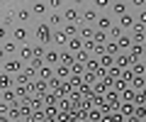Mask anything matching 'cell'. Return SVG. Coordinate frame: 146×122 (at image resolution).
Masks as SVG:
<instances>
[{
	"label": "cell",
	"instance_id": "cell-1",
	"mask_svg": "<svg viewBox=\"0 0 146 122\" xmlns=\"http://www.w3.org/2000/svg\"><path fill=\"white\" fill-rule=\"evenodd\" d=\"M34 34H36V44H44V47H46V44L54 42V29L46 25V22H39L36 29H34Z\"/></svg>",
	"mask_w": 146,
	"mask_h": 122
},
{
	"label": "cell",
	"instance_id": "cell-2",
	"mask_svg": "<svg viewBox=\"0 0 146 122\" xmlns=\"http://www.w3.org/2000/svg\"><path fill=\"white\" fill-rule=\"evenodd\" d=\"M25 71V64H22L17 56H10L7 61H3V73H7V76H17V73H22Z\"/></svg>",
	"mask_w": 146,
	"mask_h": 122
},
{
	"label": "cell",
	"instance_id": "cell-3",
	"mask_svg": "<svg viewBox=\"0 0 146 122\" xmlns=\"http://www.w3.org/2000/svg\"><path fill=\"white\" fill-rule=\"evenodd\" d=\"M10 32H12V42H17V44H27V39H29L27 25H17V27H12Z\"/></svg>",
	"mask_w": 146,
	"mask_h": 122
},
{
	"label": "cell",
	"instance_id": "cell-4",
	"mask_svg": "<svg viewBox=\"0 0 146 122\" xmlns=\"http://www.w3.org/2000/svg\"><path fill=\"white\" fill-rule=\"evenodd\" d=\"M112 27H115V22H112V17H110V12H107V15L102 12V15L98 17V22H95V29H98V32H110Z\"/></svg>",
	"mask_w": 146,
	"mask_h": 122
},
{
	"label": "cell",
	"instance_id": "cell-5",
	"mask_svg": "<svg viewBox=\"0 0 146 122\" xmlns=\"http://www.w3.org/2000/svg\"><path fill=\"white\" fill-rule=\"evenodd\" d=\"M117 25H119L124 32H131V29L136 27V15H131V12H124V15L119 17V22H117Z\"/></svg>",
	"mask_w": 146,
	"mask_h": 122
},
{
	"label": "cell",
	"instance_id": "cell-6",
	"mask_svg": "<svg viewBox=\"0 0 146 122\" xmlns=\"http://www.w3.org/2000/svg\"><path fill=\"white\" fill-rule=\"evenodd\" d=\"M115 66L117 69H131V66H134V61H131V56H129V51H122V54H117L115 56Z\"/></svg>",
	"mask_w": 146,
	"mask_h": 122
},
{
	"label": "cell",
	"instance_id": "cell-7",
	"mask_svg": "<svg viewBox=\"0 0 146 122\" xmlns=\"http://www.w3.org/2000/svg\"><path fill=\"white\" fill-rule=\"evenodd\" d=\"M17 59H20V61H22V64H29V61H32V59H34V51H32V44H22V47H20V51H17Z\"/></svg>",
	"mask_w": 146,
	"mask_h": 122
},
{
	"label": "cell",
	"instance_id": "cell-8",
	"mask_svg": "<svg viewBox=\"0 0 146 122\" xmlns=\"http://www.w3.org/2000/svg\"><path fill=\"white\" fill-rule=\"evenodd\" d=\"M58 56H61V51H56V49H46V54H44V64L51 66V69H56V66H58Z\"/></svg>",
	"mask_w": 146,
	"mask_h": 122
},
{
	"label": "cell",
	"instance_id": "cell-9",
	"mask_svg": "<svg viewBox=\"0 0 146 122\" xmlns=\"http://www.w3.org/2000/svg\"><path fill=\"white\" fill-rule=\"evenodd\" d=\"M129 56H131V61H134V64H141V61H144V56H146V49L141 47V44H134V47L129 49Z\"/></svg>",
	"mask_w": 146,
	"mask_h": 122
},
{
	"label": "cell",
	"instance_id": "cell-10",
	"mask_svg": "<svg viewBox=\"0 0 146 122\" xmlns=\"http://www.w3.org/2000/svg\"><path fill=\"white\" fill-rule=\"evenodd\" d=\"M129 34H131V39H134V44H141V47H144V42H146V27L136 25Z\"/></svg>",
	"mask_w": 146,
	"mask_h": 122
},
{
	"label": "cell",
	"instance_id": "cell-11",
	"mask_svg": "<svg viewBox=\"0 0 146 122\" xmlns=\"http://www.w3.org/2000/svg\"><path fill=\"white\" fill-rule=\"evenodd\" d=\"M46 88H49V83L46 81H42V78H36V81H32V93L34 95H46Z\"/></svg>",
	"mask_w": 146,
	"mask_h": 122
},
{
	"label": "cell",
	"instance_id": "cell-12",
	"mask_svg": "<svg viewBox=\"0 0 146 122\" xmlns=\"http://www.w3.org/2000/svg\"><path fill=\"white\" fill-rule=\"evenodd\" d=\"M58 64H63V66H68V69H73V66H76V54H71L68 49H63L61 56H58Z\"/></svg>",
	"mask_w": 146,
	"mask_h": 122
},
{
	"label": "cell",
	"instance_id": "cell-13",
	"mask_svg": "<svg viewBox=\"0 0 146 122\" xmlns=\"http://www.w3.org/2000/svg\"><path fill=\"white\" fill-rule=\"evenodd\" d=\"M0 90H15V76H7L0 71Z\"/></svg>",
	"mask_w": 146,
	"mask_h": 122
},
{
	"label": "cell",
	"instance_id": "cell-14",
	"mask_svg": "<svg viewBox=\"0 0 146 122\" xmlns=\"http://www.w3.org/2000/svg\"><path fill=\"white\" fill-rule=\"evenodd\" d=\"M61 15H63V22H66V25H76V20L80 17V12L76 10V7H66Z\"/></svg>",
	"mask_w": 146,
	"mask_h": 122
},
{
	"label": "cell",
	"instance_id": "cell-15",
	"mask_svg": "<svg viewBox=\"0 0 146 122\" xmlns=\"http://www.w3.org/2000/svg\"><path fill=\"white\" fill-rule=\"evenodd\" d=\"M117 44H119V51H129V49L134 47V39H131L129 32H124L119 39H117Z\"/></svg>",
	"mask_w": 146,
	"mask_h": 122
},
{
	"label": "cell",
	"instance_id": "cell-16",
	"mask_svg": "<svg viewBox=\"0 0 146 122\" xmlns=\"http://www.w3.org/2000/svg\"><path fill=\"white\" fill-rule=\"evenodd\" d=\"M95 32H98V29H95V27H90V25H83V27H78V37L83 39V42L93 39V37H95Z\"/></svg>",
	"mask_w": 146,
	"mask_h": 122
},
{
	"label": "cell",
	"instance_id": "cell-17",
	"mask_svg": "<svg viewBox=\"0 0 146 122\" xmlns=\"http://www.w3.org/2000/svg\"><path fill=\"white\" fill-rule=\"evenodd\" d=\"M98 61H100V69H105V71L115 69V56H110V54H102Z\"/></svg>",
	"mask_w": 146,
	"mask_h": 122
},
{
	"label": "cell",
	"instance_id": "cell-18",
	"mask_svg": "<svg viewBox=\"0 0 146 122\" xmlns=\"http://www.w3.org/2000/svg\"><path fill=\"white\" fill-rule=\"evenodd\" d=\"M68 51H71V54H78V51H83V39H80V37H73V39H68Z\"/></svg>",
	"mask_w": 146,
	"mask_h": 122
},
{
	"label": "cell",
	"instance_id": "cell-19",
	"mask_svg": "<svg viewBox=\"0 0 146 122\" xmlns=\"http://www.w3.org/2000/svg\"><path fill=\"white\" fill-rule=\"evenodd\" d=\"M54 76H56V69H51V66H44V69L36 73V78H42V81H46V83H49Z\"/></svg>",
	"mask_w": 146,
	"mask_h": 122
},
{
	"label": "cell",
	"instance_id": "cell-20",
	"mask_svg": "<svg viewBox=\"0 0 146 122\" xmlns=\"http://www.w3.org/2000/svg\"><path fill=\"white\" fill-rule=\"evenodd\" d=\"M51 44H56V47H66V44H68V34L63 32V29L54 32V42H51Z\"/></svg>",
	"mask_w": 146,
	"mask_h": 122
},
{
	"label": "cell",
	"instance_id": "cell-21",
	"mask_svg": "<svg viewBox=\"0 0 146 122\" xmlns=\"http://www.w3.org/2000/svg\"><path fill=\"white\" fill-rule=\"evenodd\" d=\"M17 22H20V25H27V22H29V17H32V10L29 7H22V10H17Z\"/></svg>",
	"mask_w": 146,
	"mask_h": 122
},
{
	"label": "cell",
	"instance_id": "cell-22",
	"mask_svg": "<svg viewBox=\"0 0 146 122\" xmlns=\"http://www.w3.org/2000/svg\"><path fill=\"white\" fill-rule=\"evenodd\" d=\"M110 10L115 12L117 17H122L124 12H129V5H127V3H112V7H110Z\"/></svg>",
	"mask_w": 146,
	"mask_h": 122
},
{
	"label": "cell",
	"instance_id": "cell-23",
	"mask_svg": "<svg viewBox=\"0 0 146 122\" xmlns=\"http://www.w3.org/2000/svg\"><path fill=\"white\" fill-rule=\"evenodd\" d=\"M85 71H90V73L98 76V73H100V61H98L95 56H90V59H88V64H85Z\"/></svg>",
	"mask_w": 146,
	"mask_h": 122
},
{
	"label": "cell",
	"instance_id": "cell-24",
	"mask_svg": "<svg viewBox=\"0 0 146 122\" xmlns=\"http://www.w3.org/2000/svg\"><path fill=\"white\" fill-rule=\"evenodd\" d=\"M80 17H83V20H85V25H88V22H98L100 12H95L93 7H88V10H85V12H80Z\"/></svg>",
	"mask_w": 146,
	"mask_h": 122
},
{
	"label": "cell",
	"instance_id": "cell-25",
	"mask_svg": "<svg viewBox=\"0 0 146 122\" xmlns=\"http://www.w3.org/2000/svg\"><path fill=\"white\" fill-rule=\"evenodd\" d=\"M46 25L51 27V29H54V27H58V25H63V15H61V12H51V15H49V22H46Z\"/></svg>",
	"mask_w": 146,
	"mask_h": 122
},
{
	"label": "cell",
	"instance_id": "cell-26",
	"mask_svg": "<svg viewBox=\"0 0 146 122\" xmlns=\"http://www.w3.org/2000/svg\"><path fill=\"white\" fill-rule=\"evenodd\" d=\"M3 49H5L7 59H10L12 54H17V51H20V49H17V42H12V39H5V44H3Z\"/></svg>",
	"mask_w": 146,
	"mask_h": 122
},
{
	"label": "cell",
	"instance_id": "cell-27",
	"mask_svg": "<svg viewBox=\"0 0 146 122\" xmlns=\"http://www.w3.org/2000/svg\"><path fill=\"white\" fill-rule=\"evenodd\" d=\"M105 54H110V56H117V54H122V51H119V44L110 39V42L105 44Z\"/></svg>",
	"mask_w": 146,
	"mask_h": 122
},
{
	"label": "cell",
	"instance_id": "cell-28",
	"mask_svg": "<svg viewBox=\"0 0 146 122\" xmlns=\"http://www.w3.org/2000/svg\"><path fill=\"white\" fill-rule=\"evenodd\" d=\"M93 42H95V47H105V44L110 42V37H107V32H95Z\"/></svg>",
	"mask_w": 146,
	"mask_h": 122
},
{
	"label": "cell",
	"instance_id": "cell-29",
	"mask_svg": "<svg viewBox=\"0 0 146 122\" xmlns=\"http://www.w3.org/2000/svg\"><path fill=\"white\" fill-rule=\"evenodd\" d=\"M56 78H58V81L71 78V69H68V66H63V64H58V66H56Z\"/></svg>",
	"mask_w": 146,
	"mask_h": 122
},
{
	"label": "cell",
	"instance_id": "cell-30",
	"mask_svg": "<svg viewBox=\"0 0 146 122\" xmlns=\"http://www.w3.org/2000/svg\"><path fill=\"white\" fill-rule=\"evenodd\" d=\"M58 103V93H46L44 95V107H56Z\"/></svg>",
	"mask_w": 146,
	"mask_h": 122
},
{
	"label": "cell",
	"instance_id": "cell-31",
	"mask_svg": "<svg viewBox=\"0 0 146 122\" xmlns=\"http://www.w3.org/2000/svg\"><path fill=\"white\" fill-rule=\"evenodd\" d=\"M29 10H32V15H44V12L49 10V5H46V3H34Z\"/></svg>",
	"mask_w": 146,
	"mask_h": 122
},
{
	"label": "cell",
	"instance_id": "cell-32",
	"mask_svg": "<svg viewBox=\"0 0 146 122\" xmlns=\"http://www.w3.org/2000/svg\"><path fill=\"white\" fill-rule=\"evenodd\" d=\"M32 51H34V59H44L46 47H44V44H32Z\"/></svg>",
	"mask_w": 146,
	"mask_h": 122
},
{
	"label": "cell",
	"instance_id": "cell-33",
	"mask_svg": "<svg viewBox=\"0 0 146 122\" xmlns=\"http://www.w3.org/2000/svg\"><path fill=\"white\" fill-rule=\"evenodd\" d=\"M134 95H136L134 90H131V88H127L124 93H119V100H122V103H134Z\"/></svg>",
	"mask_w": 146,
	"mask_h": 122
},
{
	"label": "cell",
	"instance_id": "cell-34",
	"mask_svg": "<svg viewBox=\"0 0 146 122\" xmlns=\"http://www.w3.org/2000/svg\"><path fill=\"white\" fill-rule=\"evenodd\" d=\"M83 83L93 88V85L98 83V76H95V73H90V71H85V73H83Z\"/></svg>",
	"mask_w": 146,
	"mask_h": 122
},
{
	"label": "cell",
	"instance_id": "cell-35",
	"mask_svg": "<svg viewBox=\"0 0 146 122\" xmlns=\"http://www.w3.org/2000/svg\"><path fill=\"white\" fill-rule=\"evenodd\" d=\"M63 32L68 34V39L78 37V25H63Z\"/></svg>",
	"mask_w": 146,
	"mask_h": 122
},
{
	"label": "cell",
	"instance_id": "cell-36",
	"mask_svg": "<svg viewBox=\"0 0 146 122\" xmlns=\"http://www.w3.org/2000/svg\"><path fill=\"white\" fill-rule=\"evenodd\" d=\"M134 110H136L134 103H122V105H119V112H122V115H134Z\"/></svg>",
	"mask_w": 146,
	"mask_h": 122
},
{
	"label": "cell",
	"instance_id": "cell-37",
	"mask_svg": "<svg viewBox=\"0 0 146 122\" xmlns=\"http://www.w3.org/2000/svg\"><path fill=\"white\" fill-rule=\"evenodd\" d=\"M119 78L124 81V83H131V81H134V71H131V69H124V71L119 73Z\"/></svg>",
	"mask_w": 146,
	"mask_h": 122
},
{
	"label": "cell",
	"instance_id": "cell-38",
	"mask_svg": "<svg viewBox=\"0 0 146 122\" xmlns=\"http://www.w3.org/2000/svg\"><path fill=\"white\" fill-rule=\"evenodd\" d=\"M131 71H134V76H146V64L144 61H141V64H134Z\"/></svg>",
	"mask_w": 146,
	"mask_h": 122
},
{
	"label": "cell",
	"instance_id": "cell-39",
	"mask_svg": "<svg viewBox=\"0 0 146 122\" xmlns=\"http://www.w3.org/2000/svg\"><path fill=\"white\" fill-rule=\"evenodd\" d=\"M88 59H90V54L88 51H78V54H76V64H88Z\"/></svg>",
	"mask_w": 146,
	"mask_h": 122
},
{
	"label": "cell",
	"instance_id": "cell-40",
	"mask_svg": "<svg viewBox=\"0 0 146 122\" xmlns=\"http://www.w3.org/2000/svg\"><path fill=\"white\" fill-rule=\"evenodd\" d=\"M136 110H134V115H136V120H144L146 117V105H134Z\"/></svg>",
	"mask_w": 146,
	"mask_h": 122
},
{
	"label": "cell",
	"instance_id": "cell-41",
	"mask_svg": "<svg viewBox=\"0 0 146 122\" xmlns=\"http://www.w3.org/2000/svg\"><path fill=\"white\" fill-rule=\"evenodd\" d=\"M49 88H51V90H61V88H63V83H61V81L56 78V76H54V78L49 81Z\"/></svg>",
	"mask_w": 146,
	"mask_h": 122
},
{
	"label": "cell",
	"instance_id": "cell-42",
	"mask_svg": "<svg viewBox=\"0 0 146 122\" xmlns=\"http://www.w3.org/2000/svg\"><path fill=\"white\" fill-rule=\"evenodd\" d=\"M83 73H85V66H83V64H76V66L71 69V76H83Z\"/></svg>",
	"mask_w": 146,
	"mask_h": 122
},
{
	"label": "cell",
	"instance_id": "cell-43",
	"mask_svg": "<svg viewBox=\"0 0 146 122\" xmlns=\"http://www.w3.org/2000/svg\"><path fill=\"white\" fill-rule=\"evenodd\" d=\"M95 7H98V10H110L112 3H107V0H95Z\"/></svg>",
	"mask_w": 146,
	"mask_h": 122
},
{
	"label": "cell",
	"instance_id": "cell-44",
	"mask_svg": "<svg viewBox=\"0 0 146 122\" xmlns=\"http://www.w3.org/2000/svg\"><path fill=\"white\" fill-rule=\"evenodd\" d=\"M136 25H141V27H146V10H141L139 15H136Z\"/></svg>",
	"mask_w": 146,
	"mask_h": 122
},
{
	"label": "cell",
	"instance_id": "cell-45",
	"mask_svg": "<svg viewBox=\"0 0 146 122\" xmlns=\"http://www.w3.org/2000/svg\"><path fill=\"white\" fill-rule=\"evenodd\" d=\"M10 110H12V107L7 105V103H3V100H0V115H10Z\"/></svg>",
	"mask_w": 146,
	"mask_h": 122
},
{
	"label": "cell",
	"instance_id": "cell-46",
	"mask_svg": "<svg viewBox=\"0 0 146 122\" xmlns=\"http://www.w3.org/2000/svg\"><path fill=\"white\" fill-rule=\"evenodd\" d=\"M12 20H15V15H12V12H7V15L3 17V25H5V27H10V25H12Z\"/></svg>",
	"mask_w": 146,
	"mask_h": 122
},
{
	"label": "cell",
	"instance_id": "cell-47",
	"mask_svg": "<svg viewBox=\"0 0 146 122\" xmlns=\"http://www.w3.org/2000/svg\"><path fill=\"white\" fill-rule=\"evenodd\" d=\"M46 5H49V10H56V7H61L63 3H61V0H49Z\"/></svg>",
	"mask_w": 146,
	"mask_h": 122
},
{
	"label": "cell",
	"instance_id": "cell-48",
	"mask_svg": "<svg viewBox=\"0 0 146 122\" xmlns=\"http://www.w3.org/2000/svg\"><path fill=\"white\" fill-rule=\"evenodd\" d=\"M5 37H7V27L3 25V22H0V42H3V39H5Z\"/></svg>",
	"mask_w": 146,
	"mask_h": 122
},
{
	"label": "cell",
	"instance_id": "cell-49",
	"mask_svg": "<svg viewBox=\"0 0 146 122\" xmlns=\"http://www.w3.org/2000/svg\"><path fill=\"white\" fill-rule=\"evenodd\" d=\"M0 61H7V54H5V49H3V44H0Z\"/></svg>",
	"mask_w": 146,
	"mask_h": 122
},
{
	"label": "cell",
	"instance_id": "cell-50",
	"mask_svg": "<svg viewBox=\"0 0 146 122\" xmlns=\"http://www.w3.org/2000/svg\"><path fill=\"white\" fill-rule=\"evenodd\" d=\"M129 5H131V7H144V3H141V0H131Z\"/></svg>",
	"mask_w": 146,
	"mask_h": 122
},
{
	"label": "cell",
	"instance_id": "cell-51",
	"mask_svg": "<svg viewBox=\"0 0 146 122\" xmlns=\"http://www.w3.org/2000/svg\"><path fill=\"white\" fill-rule=\"evenodd\" d=\"M0 122H12V120H10V115H0Z\"/></svg>",
	"mask_w": 146,
	"mask_h": 122
},
{
	"label": "cell",
	"instance_id": "cell-52",
	"mask_svg": "<svg viewBox=\"0 0 146 122\" xmlns=\"http://www.w3.org/2000/svg\"><path fill=\"white\" fill-rule=\"evenodd\" d=\"M0 100H3V90H0Z\"/></svg>",
	"mask_w": 146,
	"mask_h": 122
}]
</instances>
